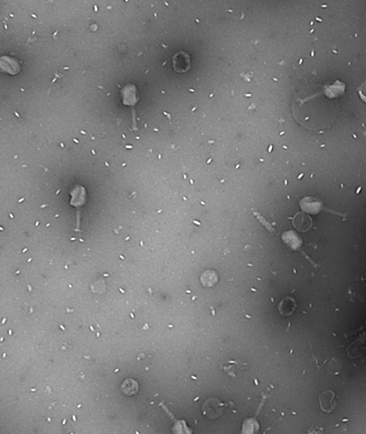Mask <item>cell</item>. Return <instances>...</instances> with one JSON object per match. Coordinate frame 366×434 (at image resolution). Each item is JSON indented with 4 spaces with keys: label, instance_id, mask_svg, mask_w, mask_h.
I'll return each instance as SVG.
<instances>
[{
    "label": "cell",
    "instance_id": "6",
    "mask_svg": "<svg viewBox=\"0 0 366 434\" xmlns=\"http://www.w3.org/2000/svg\"><path fill=\"white\" fill-rule=\"evenodd\" d=\"M69 194H71V201H69V205L75 208L83 207L86 201H88V193H86V189L83 185H80V184L75 185L71 190Z\"/></svg>",
    "mask_w": 366,
    "mask_h": 434
},
{
    "label": "cell",
    "instance_id": "1",
    "mask_svg": "<svg viewBox=\"0 0 366 434\" xmlns=\"http://www.w3.org/2000/svg\"><path fill=\"white\" fill-rule=\"evenodd\" d=\"M345 83L335 81L333 84L312 89H303L293 103V114L300 125L312 130H322L332 126L339 111L338 99L345 93Z\"/></svg>",
    "mask_w": 366,
    "mask_h": 434
},
{
    "label": "cell",
    "instance_id": "3",
    "mask_svg": "<svg viewBox=\"0 0 366 434\" xmlns=\"http://www.w3.org/2000/svg\"><path fill=\"white\" fill-rule=\"evenodd\" d=\"M190 55L184 51H180L173 56V69L177 73H185L190 69Z\"/></svg>",
    "mask_w": 366,
    "mask_h": 434
},
{
    "label": "cell",
    "instance_id": "4",
    "mask_svg": "<svg viewBox=\"0 0 366 434\" xmlns=\"http://www.w3.org/2000/svg\"><path fill=\"white\" fill-rule=\"evenodd\" d=\"M319 404L322 412H325V413H332V412H334V410L336 409V404H337L336 394L330 389L324 390L319 396Z\"/></svg>",
    "mask_w": 366,
    "mask_h": 434
},
{
    "label": "cell",
    "instance_id": "9",
    "mask_svg": "<svg viewBox=\"0 0 366 434\" xmlns=\"http://www.w3.org/2000/svg\"><path fill=\"white\" fill-rule=\"evenodd\" d=\"M139 389H140L139 383L132 378L125 379L123 383L121 384V392L123 393L125 396H133V395H137L139 393Z\"/></svg>",
    "mask_w": 366,
    "mask_h": 434
},
{
    "label": "cell",
    "instance_id": "5",
    "mask_svg": "<svg viewBox=\"0 0 366 434\" xmlns=\"http://www.w3.org/2000/svg\"><path fill=\"white\" fill-rule=\"evenodd\" d=\"M120 92L122 94V102H123L124 106H136L139 102V99H140V97H139V91L134 84L124 85Z\"/></svg>",
    "mask_w": 366,
    "mask_h": 434
},
{
    "label": "cell",
    "instance_id": "11",
    "mask_svg": "<svg viewBox=\"0 0 366 434\" xmlns=\"http://www.w3.org/2000/svg\"><path fill=\"white\" fill-rule=\"evenodd\" d=\"M357 91H359V95L362 99V101H364L366 103V81L361 86H359Z\"/></svg>",
    "mask_w": 366,
    "mask_h": 434
},
{
    "label": "cell",
    "instance_id": "10",
    "mask_svg": "<svg viewBox=\"0 0 366 434\" xmlns=\"http://www.w3.org/2000/svg\"><path fill=\"white\" fill-rule=\"evenodd\" d=\"M167 413L171 415V413H169L168 411ZM172 419L174 420V424L172 428V431L174 434H193V430L187 425L185 420H175L174 419V416H172Z\"/></svg>",
    "mask_w": 366,
    "mask_h": 434
},
{
    "label": "cell",
    "instance_id": "8",
    "mask_svg": "<svg viewBox=\"0 0 366 434\" xmlns=\"http://www.w3.org/2000/svg\"><path fill=\"white\" fill-rule=\"evenodd\" d=\"M296 309H297V302L293 297L289 296L283 298L280 302V304H279V312L285 316H289L293 314Z\"/></svg>",
    "mask_w": 366,
    "mask_h": 434
},
{
    "label": "cell",
    "instance_id": "2",
    "mask_svg": "<svg viewBox=\"0 0 366 434\" xmlns=\"http://www.w3.org/2000/svg\"><path fill=\"white\" fill-rule=\"evenodd\" d=\"M225 405L222 403L220 399L211 397L207 398L202 406V412L205 418L210 420H216L223 414Z\"/></svg>",
    "mask_w": 366,
    "mask_h": 434
},
{
    "label": "cell",
    "instance_id": "7",
    "mask_svg": "<svg viewBox=\"0 0 366 434\" xmlns=\"http://www.w3.org/2000/svg\"><path fill=\"white\" fill-rule=\"evenodd\" d=\"M199 280L204 288H213L219 282V275L215 271L206 270L200 274Z\"/></svg>",
    "mask_w": 366,
    "mask_h": 434
}]
</instances>
